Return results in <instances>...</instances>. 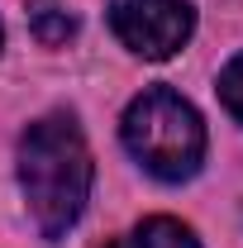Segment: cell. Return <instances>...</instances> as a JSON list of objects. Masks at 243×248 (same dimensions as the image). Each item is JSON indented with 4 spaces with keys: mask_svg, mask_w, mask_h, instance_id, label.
<instances>
[{
    "mask_svg": "<svg viewBox=\"0 0 243 248\" xmlns=\"http://www.w3.org/2000/svg\"><path fill=\"white\" fill-rule=\"evenodd\" d=\"M19 186L29 201L33 224L58 239L67 234L91 196V153L72 115H48L19 139Z\"/></svg>",
    "mask_w": 243,
    "mask_h": 248,
    "instance_id": "obj_1",
    "label": "cell"
},
{
    "mask_svg": "<svg viewBox=\"0 0 243 248\" xmlns=\"http://www.w3.org/2000/svg\"><path fill=\"white\" fill-rule=\"evenodd\" d=\"M124 148L143 162V172H152L157 182H186L200 172L205 157V124L196 115V105L182 100L167 86L134 95L124 110Z\"/></svg>",
    "mask_w": 243,
    "mask_h": 248,
    "instance_id": "obj_2",
    "label": "cell"
},
{
    "mask_svg": "<svg viewBox=\"0 0 243 248\" xmlns=\"http://www.w3.org/2000/svg\"><path fill=\"white\" fill-rule=\"evenodd\" d=\"M110 29L138 58H172L196 29L191 0H110Z\"/></svg>",
    "mask_w": 243,
    "mask_h": 248,
    "instance_id": "obj_3",
    "label": "cell"
},
{
    "mask_svg": "<svg viewBox=\"0 0 243 248\" xmlns=\"http://www.w3.org/2000/svg\"><path fill=\"white\" fill-rule=\"evenodd\" d=\"M110 248H200L196 244V234L186 229L182 219H167V215H157V219H143V224H134L124 239H115Z\"/></svg>",
    "mask_w": 243,
    "mask_h": 248,
    "instance_id": "obj_4",
    "label": "cell"
},
{
    "mask_svg": "<svg viewBox=\"0 0 243 248\" xmlns=\"http://www.w3.org/2000/svg\"><path fill=\"white\" fill-rule=\"evenodd\" d=\"M33 33H38L43 43H67V38L76 33V15H67L58 5H38V10H33Z\"/></svg>",
    "mask_w": 243,
    "mask_h": 248,
    "instance_id": "obj_5",
    "label": "cell"
},
{
    "mask_svg": "<svg viewBox=\"0 0 243 248\" xmlns=\"http://www.w3.org/2000/svg\"><path fill=\"white\" fill-rule=\"evenodd\" d=\"M219 100H224V110L243 124V53L219 72Z\"/></svg>",
    "mask_w": 243,
    "mask_h": 248,
    "instance_id": "obj_6",
    "label": "cell"
},
{
    "mask_svg": "<svg viewBox=\"0 0 243 248\" xmlns=\"http://www.w3.org/2000/svg\"><path fill=\"white\" fill-rule=\"evenodd\" d=\"M0 43H5V33H0Z\"/></svg>",
    "mask_w": 243,
    "mask_h": 248,
    "instance_id": "obj_7",
    "label": "cell"
}]
</instances>
